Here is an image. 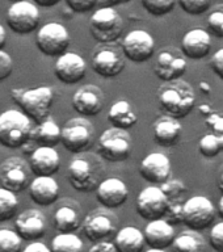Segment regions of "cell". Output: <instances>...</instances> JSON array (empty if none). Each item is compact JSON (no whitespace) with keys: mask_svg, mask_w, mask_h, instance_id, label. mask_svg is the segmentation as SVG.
Wrapping results in <instances>:
<instances>
[{"mask_svg":"<svg viewBox=\"0 0 223 252\" xmlns=\"http://www.w3.org/2000/svg\"><path fill=\"white\" fill-rule=\"evenodd\" d=\"M31 175L29 163L23 158L9 157L0 163V185L15 194L29 187Z\"/></svg>","mask_w":223,"mask_h":252,"instance_id":"9","label":"cell"},{"mask_svg":"<svg viewBox=\"0 0 223 252\" xmlns=\"http://www.w3.org/2000/svg\"><path fill=\"white\" fill-rule=\"evenodd\" d=\"M104 94L97 86H84L79 88L72 96V108L80 116L94 117L97 116L104 108Z\"/></svg>","mask_w":223,"mask_h":252,"instance_id":"18","label":"cell"},{"mask_svg":"<svg viewBox=\"0 0 223 252\" xmlns=\"http://www.w3.org/2000/svg\"><path fill=\"white\" fill-rule=\"evenodd\" d=\"M122 54L130 62L141 63L147 62L153 58L155 51V41L149 32L143 29H135L129 32L121 42Z\"/></svg>","mask_w":223,"mask_h":252,"instance_id":"12","label":"cell"},{"mask_svg":"<svg viewBox=\"0 0 223 252\" xmlns=\"http://www.w3.org/2000/svg\"><path fill=\"white\" fill-rule=\"evenodd\" d=\"M158 101L167 116L176 120L187 117L196 105V92L188 82L177 79L158 90Z\"/></svg>","mask_w":223,"mask_h":252,"instance_id":"1","label":"cell"},{"mask_svg":"<svg viewBox=\"0 0 223 252\" xmlns=\"http://www.w3.org/2000/svg\"><path fill=\"white\" fill-rule=\"evenodd\" d=\"M181 9L188 15H202L208 11L212 4V0H179Z\"/></svg>","mask_w":223,"mask_h":252,"instance_id":"37","label":"cell"},{"mask_svg":"<svg viewBox=\"0 0 223 252\" xmlns=\"http://www.w3.org/2000/svg\"><path fill=\"white\" fill-rule=\"evenodd\" d=\"M160 189L164 192V194L167 196L168 200H176L183 194V193L187 192V187L183 181L180 180H167L165 183H163L160 187Z\"/></svg>","mask_w":223,"mask_h":252,"instance_id":"40","label":"cell"},{"mask_svg":"<svg viewBox=\"0 0 223 252\" xmlns=\"http://www.w3.org/2000/svg\"><path fill=\"white\" fill-rule=\"evenodd\" d=\"M217 187H218V189L223 193V164L221 165L220 171H218V176H217Z\"/></svg>","mask_w":223,"mask_h":252,"instance_id":"51","label":"cell"},{"mask_svg":"<svg viewBox=\"0 0 223 252\" xmlns=\"http://www.w3.org/2000/svg\"><path fill=\"white\" fill-rule=\"evenodd\" d=\"M88 252H117L114 248V244L110 242H97L90 248Z\"/></svg>","mask_w":223,"mask_h":252,"instance_id":"46","label":"cell"},{"mask_svg":"<svg viewBox=\"0 0 223 252\" xmlns=\"http://www.w3.org/2000/svg\"><path fill=\"white\" fill-rule=\"evenodd\" d=\"M218 216L221 217V220H223V196L220 198V202H218Z\"/></svg>","mask_w":223,"mask_h":252,"instance_id":"52","label":"cell"},{"mask_svg":"<svg viewBox=\"0 0 223 252\" xmlns=\"http://www.w3.org/2000/svg\"><path fill=\"white\" fill-rule=\"evenodd\" d=\"M19 210V200L15 193L0 187V222L12 220Z\"/></svg>","mask_w":223,"mask_h":252,"instance_id":"34","label":"cell"},{"mask_svg":"<svg viewBox=\"0 0 223 252\" xmlns=\"http://www.w3.org/2000/svg\"><path fill=\"white\" fill-rule=\"evenodd\" d=\"M208 29L218 38H223V4L216 7V9L208 17Z\"/></svg>","mask_w":223,"mask_h":252,"instance_id":"38","label":"cell"},{"mask_svg":"<svg viewBox=\"0 0 223 252\" xmlns=\"http://www.w3.org/2000/svg\"><path fill=\"white\" fill-rule=\"evenodd\" d=\"M139 173L151 184H163L171 176V161L161 153H151L141 161Z\"/></svg>","mask_w":223,"mask_h":252,"instance_id":"20","label":"cell"},{"mask_svg":"<svg viewBox=\"0 0 223 252\" xmlns=\"http://www.w3.org/2000/svg\"><path fill=\"white\" fill-rule=\"evenodd\" d=\"M31 141H34L39 147H54L61 142V127L57 122L45 120L32 129Z\"/></svg>","mask_w":223,"mask_h":252,"instance_id":"29","label":"cell"},{"mask_svg":"<svg viewBox=\"0 0 223 252\" xmlns=\"http://www.w3.org/2000/svg\"><path fill=\"white\" fill-rule=\"evenodd\" d=\"M80 217L79 213L72 206H59L54 213L55 228L61 231V234H71L80 227Z\"/></svg>","mask_w":223,"mask_h":252,"instance_id":"31","label":"cell"},{"mask_svg":"<svg viewBox=\"0 0 223 252\" xmlns=\"http://www.w3.org/2000/svg\"><path fill=\"white\" fill-rule=\"evenodd\" d=\"M209 242L217 252H223V220L213 226L209 234Z\"/></svg>","mask_w":223,"mask_h":252,"instance_id":"41","label":"cell"},{"mask_svg":"<svg viewBox=\"0 0 223 252\" xmlns=\"http://www.w3.org/2000/svg\"><path fill=\"white\" fill-rule=\"evenodd\" d=\"M13 72V59L8 53L0 50V82L5 80Z\"/></svg>","mask_w":223,"mask_h":252,"instance_id":"42","label":"cell"},{"mask_svg":"<svg viewBox=\"0 0 223 252\" xmlns=\"http://www.w3.org/2000/svg\"><path fill=\"white\" fill-rule=\"evenodd\" d=\"M154 141L161 147H171L176 145L183 133V126L176 118L164 116L158 118L153 127Z\"/></svg>","mask_w":223,"mask_h":252,"instance_id":"26","label":"cell"},{"mask_svg":"<svg viewBox=\"0 0 223 252\" xmlns=\"http://www.w3.org/2000/svg\"><path fill=\"white\" fill-rule=\"evenodd\" d=\"M145 242L150 246V248L165 250L172 244L175 239V228L167 220H150L143 230Z\"/></svg>","mask_w":223,"mask_h":252,"instance_id":"24","label":"cell"},{"mask_svg":"<svg viewBox=\"0 0 223 252\" xmlns=\"http://www.w3.org/2000/svg\"><path fill=\"white\" fill-rule=\"evenodd\" d=\"M91 34L97 42L110 43L117 41L124 32V20L114 8L101 7L91 16Z\"/></svg>","mask_w":223,"mask_h":252,"instance_id":"5","label":"cell"},{"mask_svg":"<svg viewBox=\"0 0 223 252\" xmlns=\"http://www.w3.org/2000/svg\"><path fill=\"white\" fill-rule=\"evenodd\" d=\"M15 226L21 239L37 242L46 232V218L37 209H27L16 217Z\"/></svg>","mask_w":223,"mask_h":252,"instance_id":"17","label":"cell"},{"mask_svg":"<svg viewBox=\"0 0 223 252\" xmlns=\"http://www.w3.org/2000/svg\"><path fill=\"white\" fill-rule=\"evenodd\" d=\"M146 252H165L164 250H158V248H149Z\"/></svg>","mask_w":223,"mask_h":252,"instance_id":"53","label":"cell"},{"mask_svg":"<svg viewBox=\"0 0 223 252\" xmlns=\"http://www.w3.org/2000/svg\"><path fill=\"white\" fill-rule=\"evenodd\" d=\"M5 42H7V33H5V29L0 24V50H3V47L5 46Z\"/></svg>","mask_w":223,"mask_h":252,"instance_id":"50","label":"cell"},{"mask_svg":"<svg viewBox=\"0 0 223 252\" xmlns=\"http://www.w3.org/2000/svg\"><path fill=\"white\" fill-rule=\"evenodd\" d=\"M61 142L70 153H86L94 142V126L86 117L71 118L61 129Z\"/></svg>","mask_w":223,"mask_h":252,"instance_id":"7","label":"cell"},{"mask_svg":"<svg viewBox=\"0 0 223 252\" xmlns=\"http://www.w3.org/2000/svg\"><path fill=\"white\" fill-rule=\"evenodd\" d=\"M216 208L208 197L193 196L183 205V223L193 231L208 228L216 220Z\"/></svg>","mask_w":223,"mask_h":252,"instance_id":"8","label":"cell"},{"mask_svg":"<svg viewBox=\"0 0 223 252\" xmlns=\"http://www.w3.org/2000/svg\"><path fill=\"white\" fill-rule=\"evenodd\" d=\"M137 213L146 220H161L168 206V198L160 187H147L137 197Z\"/></svg>","mask_w":223,"mask_h":252,"instance_id":"13","label":"cell"},{"mask_svg":"<svg viewBox=\"0 0 223 252\" xmlns=\"http://www.w3.org/2000/svg\"><path fill=\"white\" fill-rule=\"evenodd\" d=\"M210 67L213 72L223 82V47L217 51L210 59Z\"/></svg>","mask_w":223,"mask_h":252,"instance_id":"44","label":"cell"},{"mask_svg":"<svg viewBox=\"0 0 223 252\" xmlns=\"http://www.w3.org/2000/svg\"><path fill=\"white\" fill-rule=\"evenodd\" d=\"M129 1H131V0H97V5L98 8H101V7L114 8L116 5L129 3Z\"/></svg>","mask_w":223,"mask_h":252,"instance_id":"48","label":"cell"},{"mask_svg":"<svg viewBox=\"0 0 223 252\" xmlns=\"http://www.w3.org/2000/svg\"><path fill=\"white\" fill-rule=\"evenodd\" d=\"M198 150L202 157L214 158L223 151V134L208 133L200 139Z\"/></svg>","mask_w":223,"mask_h":252,"instance_id":"33","label":"cell"},{"mask_svg":"<svg viewBox=\"0 0 223 252\" xmlns=\"http://www.w3.org/2000/svg\"><path fill=\"white\" fill-rule=\"evenodd\" d=\"M98 155L108 161H124L133 150L131 137L127 130L110 127L104 130L97 141Z\"/></svg>","mask_w":223,"mask_h":252,"instance_id":"6","label":"cell"},{"mask_svg":"<svg viewBox=\"0 0 223 252\" xmlns=\"http://www.w3.org/2000/svg\"><path fill=\"white\" fill-rule=\"evenodd\" d=\"M212 50V37L202 28H194L187 32L181 39V54L189 59H202Z\"/></svg>","mask_w":223,"mask_h":252,"instance_id":"21","label":"cell"},{"mask_svg":"<svg viewBox=\"0 0 223 252\" xmlns=\"http://www.w3.org/2000/svg\"><path fill=\"white\" fill-rule=\"evenodd\" d=\"M37 5L39 7H45V8H49V7H53L55 4H58L61 0H33Z\"/></svg>","mask_w":223,"mask_h":252,"instance_id":"49","label":"cell"},{"mask_svg":"<svg viewBox=\"0 0 223 252\" xmlns=\"http://www.w3.org/2000/svg\"><path fill=\"white\" fill-rule=\"evenodd\" d=\"M12 97L20 109L31 121L41 124L46 120L54 100V92L50 87H37L32 90L16 88L12 91Z\"/></svg>","mask_w":223,"mask_h":252,"instance_id":"3","label":"cell"},{"mask_svg":"<svg viewBox=\"0 0 223 252\" xmlns=\"http://www.w3.org/2000/svg\"><path fill=\"white\" fill-rule=\"evenodd\" d=\"M141 1L146 11L157 17L168 15L176 5V0H141Z\"/></svg>","mask_w":223,"mask_h":252,"instance_id":"36","label":"cell"},{"mask_svg":"<svg viewBox=\"0 0 223 252\" xmlns=\"http://www.w3.org/2000/svg\"><path fill=\"white\" fill-rule=\"evenodd\" d=\"M187 68L188 64L184 57L173 49L161 50L154 64V72L164 83L181 79L187 72Z\"/></svg>","mask_w":223,"mask_h":252,"instance_id":"15","label":"cell"},{"mask_svg":"<svg viewBox=\"0 0 223 252\" xmlns=\"http://www.w3.org/2000/svg\"><path fill=\"white\" fill-rule=\"evenodd\" d=\"M28 190L33 202L39 206L53 205L59 197V185L53 176H35Z\"/></svg>","mask_w":223,"mask_h":252,"instance_id":"23","label":"cell"},{"mask_svg":"<svg viewBox=\"0 0 223 252\" xmlns=\"http://www.w3.org/2000/svg\"><path fill=\"white\" fill-rule=\"evenodd\" d=\"M8 1H11V3L13 4V3H17V1H23V0H8Z\"/></svg>","mask_w":223,"mask_h":252,"instance_id":"54","label":"cell"},{"mask_svg":"<svg viewBox=\"0 0 223 252\" xmlns=\"http://www.w3.org/2000/svg\"><path fill=\"white\" fill-rule=\"evenodd\" d=\"M66 4L72 12L84 13L94 9L97 5V0H66Z\"/></svg>","mask_w":223,"mask_h":252,"instance_id":"43","label":"cell"},{"mask_svg":"<svg viewBox=\"0 0 223 252\" xmlns=\"http://www.w3.org/2000/svg\"><path fill=\"white\" fill-rule=\"evenodd\" d=\"M83 232L91 242H102L113 232V220L106 213L94 212L86 217L83 222Z\"/></svg>","mask_w":223,"mask_h":252,"instance_id":"25","label":"cell"},{"mask_svg":"<svg viewBox=\"0 0 223 252\" xmlns=\"http://www.w3.org/2000/svg\"><path fill=\"white\" fill-rule=\"evenodd\" d=\"M35 45L43 55L61 57L70 46V34L59 23H49L41 27L35 35Z\"/></svg>","mask_w":223,"mask_h":252,"instance_id":"10","label":"cell"},{"mask_svg":"<svg viewBox=\"0 0 223 252\" xmlns=\"http://www.w3.org/2000/svg\"><path fill=\"white\" fill-rule=\"evenodd\" d=\"M173 252H206V240L198 231L185 230L175 236L172 242Z\"/></svg>","mask_w":223,"mask_h":252,"instance_id":"30","label":"cell"},{"mask_svg":"<svg viewBox=\"0 0 223 252\" xmlns=\"http://www.w3.org/2000/svg\"><path fill=\"white\" fill-rule=\"evenodd\" d=\"M108 120L117 129H131L138 122V116L134 112L133 106L126 100H118L113 102L108 112Z\"/></svg>","mask_w":223,"mask_h":252,"instance_id":"28","label":"cell"},{"mask_svg":"<svg viewBox=\"0 0 223 252\" xmlns=\"http://www.w3.org/2000/svg\"><path fill=\"white\" fill-rule=\"evenodd\" d=\"M92 70L101 78H116L125 68V58L122 51L116 47L105 46L95 51L92 61Z\"/></svg>","mask_w":223,"mask_h":252,"instance_id":"14","label":"cell"},{"mask_svg":"<svg viewBox=\"0 0 223 252\" xmlns=\"http://www.w3.org/2000/svg\"><path fill=\"white\" fill-rule=\"evenodd\" d=\"M113 244L117 252H142L146 242L139 228L126 226L117 232Z\"/></svg>","mask_w":223,"mask_h":252,"instance_id":"27","label":"cell"},{"mask_svg":"<svg viewBox=\"0 0 223 252\" xmlns=\"http://www.w3.org/2000/svg\"><path fill=\"white\" fill-rule=\"evenodd\" d=\"M129 197L127 185L117 177L104 179L96 188V198L98 204L106 209H116L125 204Z\"/></svg>","mask_w":223,"mask_h":252,"instance_id":"19","label":"cell"},{"mask_svg":"<svg viewBox=\"0 0 223 252\" xmlns=\"http://www.w3.org/2000/svg\"><path fill=\"white\" fill-rule=\"evenodd\" d=\"M104 164L98 155L82 153L71 160L67 176L71 187L78 192H92L104 179Z\"/></svg>","mask_w":223,"mask_h":252,"instance_id":"2","label":"cell"},{"mask_svg":"<svg viewBox=\"0 0 223 252\" xmlns=\"http://www.w3.org/2000/svg\"><path fill=\"white\" fill-rule=\"evenodd\" d=\"M87 64L86 61L76 53H68L58 57L54 64V74L59 82L67 86L76 84L86 76Z\"/></svg>","mask_w":223,"mask_h":252,"instance_id":"16","label":"cell"},{"mask_svg":"<svg viewBox=\"0 0 223 252\" xmlns=\"http://www.w3.org/2000/svg\"><path fill=\"white\" fill-rule=\"evenodd\" d=\"M23 239L9 228H0V252H21Z\"/></svg>","mask_w":223,"mask_h":252,"instance_id":"35","label":"cell"},{"mask_svg":"<svg viewBox=\"0 0 223 252\" xmlns=\"http://www.w3.org/2000/svg\"><path fill=\"white\" fill-rule=\"evenodd\" d=\"M7 24L13 33L20 35L31 34L38 28L39 11L37 5L23 0L8 8Z\"/></svg>","mask_w":223,"mask_h":252,"instance_id":"11","label":"cell"},{"mask_svg":"<svg viewBox=\"0 0 223 252\" xmlns=\"http://www.w3.org/2000/svg\"><path fill=\"white\" fill-rule=\"evenodd\" d=\"M51 252H84V243L74 232L58 234L51 239Z\"/></svg>","mask_w":223,"mask_h":252,"instance_id":"32","label":"cell"},{"mask_svg":"<svg viewBox=\"0 0 223 252\" xmlns=\"http://www.w3.org/2000/svg\"><path fill=\"white\" fill-rule=\"evenodd\" d=\"M183 205L184 202H181L179 198L176 200H168V206L165 210V214L163 217V220H167L169 224H177L183 220Z\"/></svg>","mask_w":223,"mask_h":252,"instance_id":"39","label":"cell"},{"mask_svg":"<svg viewBox=\"0 0 223 252\" xmlns=\"http://www.w3.org/2000/svg\"><path fill=\"white\" fill-rule=\"evenodd\" d=\"M208 125L214 130L216 134H223V117L220 114H210L206 120Z\"/></svg>","mask_w":223,"mask_h":252,"instance_id":"45","label":"cell"},{"mask_svg":"<svg viewBox=\"0 0 223 252\" xmlns=\"http://www.w3.org/2000/svg\"><path fill=\"white\" fill-rule=\"evenodd\" d=\"M23 252H51L50 248L47 247L46 244H43L42 242H32L31 244H28L27 247L24 248Z\"/></svg>","mask_w":223,"mask_h":252,"instance_id":"47","label":"cell"},{"mask_svg":"<svg viewBox=\"0 0 223 252\" xmlns=\"http://www.w3.org/2000/svg\"><path fill=\"white\" fill-rule=\"evenodd\" d=\"M29 167L35 176H53L61 167V158L54 147H38L31 154Z\"/></svg>","mask_w":223,"mask_h":252,"instance_id":"22","label":"cell"},{"mask_svg":"<svg viewBox=\"0 0 223 252\" xmlns=\"http://www.w3.org/2000/svg\"><path fill=\"white\" fill-rule=\"evenodd\" d=\"M32 121L17 109L0 113V145L7 149H20L31 141Z\"/></svg>","mask_w":223,"mask_h":252,"instance_id":"4","label":"cell"}]
</instances>
